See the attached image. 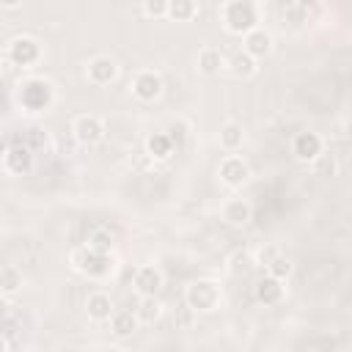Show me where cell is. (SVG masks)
<instances>
[{"label": "cell", "instance_id": "1", "mask_svg": "<svg viewBox=\"0 0 352 352\" xmlns=\"http://www.w3.org/2000/svg\"><path fill=\"white\" fill-rule=\"evenodd\" d=\"M55 102V85L47 77H25L16 85V104L25 113H47Z\"/></svg>", "mask_w": 352, "mask_h": 352}, {"label": "cell", "instance_id": "2", "mask_svg": "<svg viewBox=\"0 0 352 352\" xmlns=\"http://www.w3.org/2000/svg\"><path fill=\"white\" fill-rule=\"evenodd\" d=\"M220 22L226 33L245 38L250 30L258 28V6L250 0H228L220 6Z\"/></svg>", "mask_w": 352, "mask_h": 352}, {"label": "cell", "instance_id": "3", "mask_svg": "<svg viewBox=\"0 0 352 352\" xmlns=\"http://www.w3.org/2000/svg\"><path fill=\"white\" fill-rule=\"evenodd\" d=\"M184 302H187V308H192V311L209 314V311L220 308V302H223V289H220V283L212 280V278L190 280L187 289H184Z\"/></svg>", "mask_w": 352, "mask_h": 352}, {"label": "cell", "instance_id": "4", "mask_svg": "<svg viewBox=\"0 0 352 352\" xmlns=\"http://www.w3.org/2000/svg\"><path fill=\"white\" fill-rule=\"evenodd\" d=\"M72 267L85 275V278H94V280H104L113 270H116V261H113V253H96L91 250L88 245L77 248L72 253Z\"/></svg>", "mask_w": 352, "mask_h": 352}, {"label": "cell", "instance_id": "5", "mask_svg": "<svg viewBox=\"0 0 352 352\" xmlns=\"http://www.w3.org/2000/svg\"><path fill=\"white\" fill-rule=\"evenodd\" d=\"M6 58L19 66V69H28V66H36L41 60V44L33 38V36H14L6 47Z\"/></svg>", "mask_w": 352, "mask_h": 352}, {"label": "cell", "instance_id": "6", "mask_svg": "<svg viewBox=\"0 0 352 352\" xmlns=\"http://www.w3.org/2000/svg\"><path fill=\"white\" fill-rule=\"evenodd\" d=\"M36 165V151L30 146H25L22 140L19 143H8L6 151H3V170L8 176H28Z\"/></svg>", "mask_w": 352, "mask_h": 352}, {"label": "cell", "instance_id": "7", "mask_svg": "<svg viewBox=\"0 0 352 352\" xmlns=\"http://www.w3.org/2000/svg\"><path fill=\"white\" fill-rule=\"evenodd\" d=\"M292 154H294V160H300V162H316L322 154H324V140H322V135L319 132H297L294 138H292Z\"/></svg>", "mask_w": 352, "mask_h": 352}, {"label": "cell", "instance_id": "8", "mask_svg": "<svg viewBox=\"0 0 352 352\" xmlns=\"http://www.w3.org/2000/svg\"><path fill=\"white\" fill-rule=\"evenodd\" d=\"M217 176L228 190H239L250 176V168L239 154H226L217 165Z\"/></svg>", "mask_w": 352, "mask_h": 352}, {"label": "cell", "instance_id": "9", "mask_svg": "<svg viewBox=\"0 0 352 352\" xmlns=\"http://www.w3.org/2000/svg\"><path fill=\"white\" fill-rule=\"evenodd\" d=\"M72 132H74V140L82 143V146H96L104 140V124L99 116H77L74 124H72Z\"/></svg>", "mask_w": 352, "mask_h": 352}, {"label": "cell", "instance_id": "10", "mask_svg": "<svg viewBox=\"0 0 352 352\" xmlns=\"http://www.w3.org/2000/svg\"><path fill=\"white\" fill-rule=\"evenodd\" d=\"M132 94H135V99H140V102H154V99H160V94H162V77H160L154 69L138 72L135 80H132Z\"/></svg>", "mask_w": 352, "mask_h": 352}, {"label": "cell", "instance_id": "11", "mask_svg": "<svg viewBox=\"0 0 352 352\" xmlns=\"http://www.w3.org/2000/svg\"><path fill=\"white\" fill-rule=\"evenodd\" d=\"M85 77H88V82H94V85H110V82L118 77V63H116L113 58H107V55H96V58L88 60Z\"/></svg>", "mask_w": 352, "mask_h": 352}, {"label": "cell", "instance_id": "12", "mask_svg": "<svg viewBox=\"0 0 352 352\" xmlns=\"http://www.w3.org/2000/svg\"><path fill=\"white\" fill-rule=\"evenodd\" d=\"M220 217H223L226 226H231V228H242V226L250 223V217H253V206H250L248 198H228V201L220 206Z\"/></svg>", "mask_w": 352, "mask_h": 352}, {"label": "cell", "instance_id": "13", "mask_svg": "<svg viewBox=\"0 0 352 352\" xmlns=\"http://www.w3.org/2000/svg\"><path fill=\"white\" fill-rule=\"evenodd\" d=\"M132 286L140 297H157V292L162 289V272L154 264H143V267L135 270Z\"/></svg>", "mask_w": 352, "mask_h": 352}, {"label": "cell", "instance_id": "14", "mask_svg": "<svg viewBox=\"0 0 352 352\" xmlns=\"http://www.w3.org/2000/svg\"><path fill=\"white\" fill-rule=\"evenodd\" d=\"M242 50H245L250 58H256V60H258V58H267V55L272 52V33L258 25L256 30H250V33L242 38Z\"/></svg>", "mask_w": 352, "mask_h": 352}, {"label": "cell", "instance_id": "15", "mask_svg": "<svg viewBox=\"0 0 352 352\" xmlns=\"http://www.w3.org/2000/svg\"><path fill=\"white\" fill-rule=\"evenodd\" d=\"M85 314H88V319H94V322H110L113 314H116L110 294H104V292L88 294V300H85Z\"/></svg>", "mask_w": 352, "mask_h": 352}, {"label": "cell", "instance_id": "16", "mask_svg": "<svg viewBox=\"0 0 352 352\" xmlns=\"http://www.w3.org/2000/svg\"><path fill=\"white\" fill-rule=\"evenodd\" d=\"M283 294H286L283 280H278V278H272V275L258 278V283H256V300H258L261 305H278V302L283 300Z\"/></svg>", "mask_w": 352, "mask_h": 352}, {"label": "cell", "instance_id": "17", "mask_svg": "<svg viewBox=\"0 0 352 352\" xmlns=\"http://www.w3.org/2000/svg\"><path fill=\"white\" fill-rule=\"evenodd\" d=\"M198 72L201 74H206V77H214V74H220L226 66H228V60H226V55L217 50V47H204L201 52H198Z\"/></svg>", "mask_w": 352, "mask_h": 352}, {"label": "cell", "instance_id": "18", "mask_svg": "<svg viewBox=\"0 0 352 352\" xmlns=\"http://www.w3.org/2000/svg\"><path fill=\"white\" fill-rule=\"evenodd\" d=\"M173 140L168 138V132H151L148 138H146V154L151 157V160H157V162H162V160H168L170 154H173Z\"/></svg>", "mask_w": 352, "mask_h": 352}, {"label": "cell", "instance_id": "19", "mask_svg": "<svg viewBox=\"0 0 352 352\" xmlns=\"http://www.w3.org/2000/svg\"><path fill=\"white\" fill-rule=\"evenodd\" d=\"M242 143H245V129H242V124L226 121V124L220 126V146H223L228 154H234V151L242 148Z\"/></svg>", "mask_w": 352, "mask_h": 352}, {"label": "cell", "instance_id": "20", "mask_svg": "<svg viewBox=\"0 0 352 352\" xmlns=\"http://www.w3.org/2000/svg\"><path fill=\"white\" fill-rule=\"evenodd\" d=\"M138 324H140V319H138L135 311H116L113 319H110V330H113V336H118V338L132 336V333L138 330Z\"/></svg>", "mask_w": 352, "mask_h": 352}, {"label": "cell", "instance_id": "21", "mask_svg": "<svg viewBox=\"0 0 352 352\" xmlns=\"http://www.w3.org/2000/svg\"><path fill=\"white\" fill-rule=\"evenodd\" d=\"M228 69H231L234 77L248 80V77L256 74V58H250L245 50H239V52H234V55L228 58Z\"/></svg>", "mask_w": 352, "mask_h": 352}, {"label": "cell", "instance_id": "22", "mask_svg": "<svg viewBox=\"0 0 352 352\" xmlns=\"http://www.w3.org/2000/svg\"><path fill=\"white\" fill-rule=\"evenodd\" d=\"M192 16H198V3H192V0H168V19L190 22Z\"/></svg>", "mask_w": 352, "mask_h": 352}, {"label": "cell", "instance_id": "23", "mask_svg": "<svg viewBox=\"0 0 352 352\" xmlns=\"http://www.w3.org/2000/svg\"><path fill=\"white\" fill-rule=\"evenodd\" d=\"M0 289H3L6 297H11L14 292H19L22 289V270H16L14 264H6L0 270Z\"/></svg>", "mask_w": 352, "mask_h": 352}, {"label": "cell", "instance_id": "24", "mask_svg": "<svg viewBox=\"0 0 352 352\" xmlns=\"http://www.w3.org/2000/svg\"><path fill=\"white\" fill-rule=\"evenodd\" d=\"M85 245H88L91 250H96V253H113L116 239H113V234H110L107 228H94V231L88 234V239H85Z\"/></svg>", "mask_w": 352, "mask_h": 352}, {"label": "cell", "instance_id": "25", "mask_svg": "<svg viewBox=\"0 0 352 352\" xmlns=\"http://www.w3.org/2000/svg\"><path fill=\"white\" fill-rule=\"evenodd\" d=\"M135 314H138L140 322H154V319L160 316V302H157V297H140Z\"/></svg>", "mask_w": 352, "mask_h": 352}, {"label": "cell", "instance_id": "26", "mask_svg": "<svg viewBox=\"0 0 352 352\" xmlns=\"http://www.w3.org/2000/svg\"><path fill=\"white\" fill-rule=\"evenodd\" d=\"M278 256H280V248H278V245H264V248H258V250L253 253V264H261V267L267 270Z\"/></svg>", "mask_w": 352, "mask_h": 352}, {"label": "cell", "instance_id": "27", "mask_svg": "<svg viewBox=\"0 0 352 352\" xmlns=\"http://www.w3.org/2000/svg\"><path fill=\"white\" fill-rule=\"evenodd\" d=\"M267 275H272V278H278V280H286V278L292 275V261L280 253V256L267 267Z\"/></svg>", "mask_w": 352, "mask_h": 352}, {"label": "cell", "instance_id": "28", "mask_svg": "<svg viewBox=\"0 0 352 352\" xmlns=\"http://www.w3.org/2000/svg\"><path fill=\"white\" fill-rule=\"evenodd\" d=\"M143 14L151 19H168V0H146Z\"/></svg>", "mask_w": 352, "mask_h": 352}, {"label": "cell", "instance_id": "29", "mask_svg": "<svg viewBox=\"0 0 352 352\" xmlns=\"http://www.w3.org/2000/svg\"><path fill=\"white\" fill-rule=\"evenodd\" d=\"M311 165H314V173H316V176H336V168H338L333 154H322V157H319L316 162H311Z\"/></svg>", "mask_w": 352, "mask_h": 352}, {"label": "cell", "instance_id": "30", "mask_svg": "<svg viewBox=\"0 0 352 352\" xmlns=\"http://www.w3.org/2000/svg\"><path fill=\"white\" fill-rule=\"evenodd\" d=\"M305 14H308V8L302 3H286L283 6V19L286 22H305Z\"/></svg>", "mask_w": 352, "mask_h": 352}, {"label": "cell", "instance_id": "31", "mask_svg": "<svg viewBox=\"0 0 352 352\" xmlns=\"http://www.w3.org/2000/svg\"><path fill=\"white\" fill-rule=\"evenodd\" d=\"M165 132H168V138L173 140V146H176V148H182V146H184V140H187V124H184V121H173Z\"/></svg>", "mask_w": 352, "mask_h": 352}, {"label": "cell", "instance_id": "32", "mask_svg": "<svg viewBox=\"0 0 352 352\" xmlns=\"http://www.w3.org/2000/svg\"><path fill=\"white\" fill-rule=\"evenodd\" d=\"M25 146H30L33 151H38L41 146H47V135H41V129H28V135H25V140H22Z\"/></svg>", "mask_w": 352, "mask_h": 352}, {"label": "cell", "instance_id": "33", "mask_svg": "<svg viewBox=\"0 0 352 352\" xmlns=\"http://www.w3.org/2000/svg\"><path fill=\"white\" fill-rule=\"evenodd\" d=\"M3 8H19V3H16V0H6Z\"/></svg>", "mask_w": 352, "mask_h": 352}, {"label": "cell", "instance_id": "34", "mask_svg": "<svg viewBox=\"0 0 352 352\" xmlns=\"http://www.w3.org/2000/svg\"><path fill=\"white\" fill-rule=\"evenodd\" d=\"M344 132H346V138H349V140H352V118H349V121H346V126H344Z\"/></svg>", "mask_w": 352, "mask_h": 352}]
</instances>
